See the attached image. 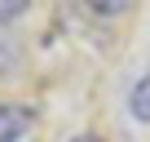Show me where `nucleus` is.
Wrapping results in <instances>:
<instances>
[{"instance_id":"obj_1","label":"nucleus","mask_w":150,"mask_h":142,"mask_svg":"<svg viewBox=\"0 0 150 142\" xmlns=\"http://www.w3.org/2000/svg\"><path fill=\"white\" fill-rule=\"evenodd\" d=\"M35 124V111L22 107V102H0V142H18L27 138Z\"/></svg>"},{"instance_id":"obj_2","label":"nucleus","mask_w":150,"mask_h":142,"mask_svg":"<svg viewBox=\"0 0 150 142\" xmlns=\"http://www.w3.org/2000/svg\"><path fill=\"white\" fill-rule=\"evenodd\" d=\"M128 115L132 120H141V124H150V67L137 76V85L128 89Z\"/></svg>"},{"instance_id":"obj_3","label":"nucleus","mask_w":150,"mask_h":142,"mask_svg":"<svg viewBox=\"0 0 150 142\" xmlns=\"http://www.w3.org/2000/svg\"><path fill=\"white\" fill-rule=\"evenodd\" d=\"M84 5L93 9V14H102V18H119V14H128L137 0H84Z\"/></svg>"},{"instance_id":"obj_4","label":"nucleus","mask_w":150,"mask_h":142,"mask_svg":"<svg viewBox=\"0 0 150 142\" xmlns=\"http://www.w3.org/2000/svg\"><path fill=\"white\" fill-rule=\"evenodd\" d=\"M13 71H18V49H13L5 36H0V80H9Z\"/></svg>"},{"instance_id":"obj_5","label":"nucleus","mask_w":150,"mask_h":142,"mask_svg":"<svg viewBox=\"0 0 150 142\" xmlns=\"http://www.w3.org/2000/svg\"><path fill=\"white\" fill-rule=\"evenodd\" d=\"M27 5H31V0H0V27L13 22V18H22V14H27Z\"/></svg>"},{"instance_id":"obj_6","label":"nucleus","mask_w":150,"mask_h":142,"mask_svg":"<svg viewBox=\"0 0 150 142\" xmlns=\"http://www.w3.org/2000/svg\"><path fill=\"white\" fill-rule=\"evenodd\" d=\"M71 142H106V138H97V133H75Z\"/></svg>"}]
</instances>
